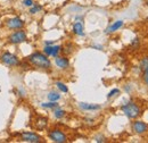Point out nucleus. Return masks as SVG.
Returning a JSON list of instances; mask_svg holds the SVG:
<instances>
[{
    "label": "nucleus",
    "instance_id": "nucleus-1",
    "mask_svg": "<svg viewBox=\"0 0 148 143\" xmlns=\"http://www.w3.org/2000/svg\"><path fill=\"white\" fill-rule=\"evenodd\" d=\"M26 60L31 67H34L37 69H41V71H51L53 69V61L42 51L32 52L26 57Z\"/></svg>",
    "mask_w": 148,
    "mask_h": 143
},
{
    "label": "nucleus",
    "instance_id": "nucleus-8",
    "mask_svg": "<svg viewBox=\"0 0 148 143\" xmlns=\"http://www.w3.org/2000/svg\"><path fill=\"white\" fill-rule=\"evenodd\" d=\"M131 131L136 134V135H145L148 133V123L145 121H141L139 118L137 119H132L131 123Z\"/></svg>",
    "mask_w": 148,
    "mask_h": 143
},
{
    "label": "nucleus",
    "instance_id": "nucleus-18",
    "mask_svg": "<svg viewBox=\"0 0 148 143\" xmlns=\"http://www.w3.org/2000/svg\"><path fill=\"white\" fill-rule=\"evenodd\" d=\"M55 86L56 89L58 90L60 93H64V94H66V93H69L70 92V90H69V86L63 82V81H56L55 82Z\"/></svg>",
    "mask_w": 148,
    "mask_h": 143
},
{
    "label": "nucleus",
    "instance_id": "nucleus-12",
    "mask_svg": "<svg viewBox=\"0 0 148 143\" xmlns=\"http://www.w3.org/2000/svg\"><path fill=\"white\" fill-rule=\"evenodd\" d=\"M77 107L82 111H98L101 109L100 105L90 104V102H77Z\"/></svg>",
    "mask_w": 148,
    "mask_h": 143
},
{
    "label": "nucleus",
    "instance_id": "nucleus-26",
    "mask_svg": "<svg viewBox=\"0 0 148 143\" xmlns=\"http://www.w3.org/2000/svg\"><path fill=\"white\" fill-rule=\"evenodd\" d=\"M34 0H22V5L24 6V7H26V8H30V7H32L33 5H34Z\"/></svg>",
    "mask_w": 148,
    "mask_h": 143
},
{
    "label": "nucleus",
    "instance_id": "nucleus-20",
    "mask_svg": "<svg viewBox=\"0 0 148 143\" xmlns=\"http://www.w3.org/2000/svg\"><path fill=\"white\" fill-rule=\"evenodd\" d=\"M42 9H43V7H42L40 3L34 2V5L29 8V14H30V15H37V14H39Z\"/></svg>",
    "mask_w": 148,
    "mask_h": 143
},
{
    "label": "nucleus",
    "instance_id": "nucleus-23",
    "mask_svg": "<svg viewBox=\"0 0 148 143\" xmlns=\"http://www.w3.org/2000/svg\"><path fill=\"white\" fill-rule=\"evenodd\" d=\"M93 141L97 143H105L107 142V138L105 135H103L101 133H98V134H96L93 136Z\"/></svg>",
    "mask_w": 148,
    "mask_h": 143
},
{
    "label": "nucleus",
    "instance_id": "nucleus-13",
    "mask_svg": "<svg viewBox=\"0 0 148 143\" xmlns=\"http://www.w3.org/2000/svg\"><path fill=\"white\" fill-rule=\"evenodd\" d=\"M123 26H124V22L122 19H117V20L113 22L112 24H110L107 26V29L105 30V33L106 34H113V33L117 32L119 30H121Z\"/></svg>",
    "mask_w": 148,
    "mask_h": 143
},
{
    "label": "nucleus",
    "instance_id": "nucleus-31",
    "mask_svg": "<svg viewBox=\"0 0 148 143\" xmlns=\"http://www.w3.org/2000/svg\"><path fill=\"white\" fill-rule=\"evenodd\" d=\"M86 121H88V122H86L88 125H95V124H96L93 118H86Z\"/></svg>",
    "mask_w": 148,
    "mask_h": 143
},
{
    "label": "nucleus",
    "instance_id": "nucleus-10",
    "mask_svg": "<svg viewBox=\"0 0 148 143\" xmlns=\"http://www.w3.org/2000/svg\"><path fill=\"white\" fill-rule=\"evenodd\" d=\"M42 52L47 54L49 58H55L58 54H62V44H51V46H45L42 49Z\"/></svg>",
    "mask_w": 148,
    "mask_h": 143
},
{
    "label": "nucleus",
    "instance_id": "nucleus-30",
    "mask_svg": "<svg viewBox=\"0 0 148 143\" xmlns=\"http://www.w3.org/2000/svg\"><path fill=\"white\" fill-rule=\"evenodd\" d=\"M92 49H96V50H104V47L101 44H92L91 46Z\"/></svg>",
    "mask_w": 148,
    "mask_h": 143
},
{
    "label": "nucleus",
    "instance_id": "nucleus-2",
    "mask_svg": "<svg viewBox=\"0 0 148 143\" xmlns=\"http://www.w3.org/2000/svg\"><path fill=\"white\" fill-rule=\"evenodd\" d=\"M120 109L123 112V115L127 118L131 119V121L132 119H137V118H139L143 115V108H141V106L138 102L133 101V100H129V101L124 102L123 105H121Z\"/></svg>",
    "mask_w": 148,
    "mask_h": 143
},
{
    "label": "nucleus",
    "instance_id": "nucleus-16",
    "mask_svg": "<svg viewBox=\"0 0 148 143\" xmlns=\"http://www.w3.org/2000/svg\"><path fill=\"white\" fill-rule=\"evenodd\" d=\"M75 50V46L70 41V42H66L64 46H62V54H65V56H71Z\"/></svg>",
    "mask_w": 148,
    "mask_h": 143
},
{
    "label": "nucleus",
    "instance_id": "nucleus-32",
    "mask_svg": "<svg viewBox=\"0 0 148 143\" xmlns=\"http://www.w3.org/2000/svg\"><path fill=\"white\" fill-rule=\"evenodd\" d=\"M74 20H82V22H83V16H80V15H79V16H76V17H75Z\"/></svg>",
    "mask_w": 148,
    "mask_h": 143
},
{
    "label": "nucleus",
    "instance_id": "nucleus-29",
    "mask_svg": "<svg viewBox=\"0 0 148 143\" xmlns=\"http://www.w3.org/2000/svg\"><path fill=\"white\" fill-rule=\"evenodd\" d=\"M51 44H55V40H46V41H43V46H51Z\"/></svg>",
    "mask_w": 148,
    "mask_h": 143
},
{
    "label": "nucleus",
    "instance_id": "nucleus-27",
    "mask_svg": "<svg viewBox=\"0 0 148 143\" xmlns=\"http://www.w3.org/2000/svg\"><path fill=\"white\" fill-rule=\"evenodd\" d=\"M139 44H140L139 37H134V39L131 41V47H139Z\"/></svg>",
    "mask_w": 148,
    "mask_h": 143
},
{
    "label": "nucleus",
    "instance_id": "nucleus-28",
    "mask_svg": "<svg viewBox=\"0 0 148 143\" xmlns=\"http://www.w3.org/2000/svg\"><path fill=\"white\" fill-rule=\"evenodd\" d=\"M123 90H124V92H127V93H131V91H132V85H131V84H125Z\"/></svg>",
    "mask_w": 148,
    "mask_h": 143
},
{
    "label": "nucleus",
    "instance_id": "nucleus-11",
    "mask_svg": "<svg viewBox=\"0 0 148 143\" xmlns=\"http://www.w3.org/2000/svg\"><path fill=\"white\" fill-rule=\"evenodd\" d=\"M72 33L76 36H86L84 25L82 20H74L72 25Z\"/></svg>",
    "mask_w": 148,
    "mask_h": 143
},
{
    "label": "nucleus",
    "instance_id": "nucleus-15",
    "mask_svg": "<svg viewBox=\"0 0 148 143\" xmlns=\"http://www.w3.org/2000/svg\"><path fill=\"white\" fill-rule=\"evenodd\" d=\"M51 112H53L54 118L57 119V121H62V119H63V118H65V117H66V115H67V111H66L64 108L60 107V106L54 108V109L51 110Z\"/></svg>",
    "mask_w": 148,
    "mask_h": 143
},
{
    "label": "nucleus",
    "instance_id": "nucleus-5",
    "mask_svg": "<svg viewBox=\"0 0 148 143\" xmlns=\"http://www.w3.org/2000/svg\"><path fill=\"white\" fill-rule=\"evenodd\" d=\"M27 33L24 29H19L16 31H12L10 34L7 36V42L14 46H17L21 43H24L27 41Z\"/></svg>",
    "mask_w": 148,
    "mask_h": 143
},
{
    "label": "nucleus",
    "instance_id": "nucleus-7",
    "mask_svg": "<svg viewBox=\"0 0 148 143\" xmlns=\"http://www.w3.org/2000/svg\"><path fill=\"white\" fill-rule=\"evenodd\" d=\"M25 26V20L23 18L18 17V16H14V17L7 18L5 20V27L8 31H16L19 29H24Z\"/></svg>",
    "mask_w": 148,
    "mask_h": 143
},
{
    "label": "nucleus",
    "instance_id": "nucleus-9",
    "mask_svg": "<svg viewBox=\"0 0 148 143\" xmlns=\"http://www.w3.org/2000/svg\"><path fill=\"white\" fill-rule=\"evenodd\" d=\"M54 65L58 71L66 72L71 68V60H70L69 56L58 54L57 57L54 58Z\"/></svg>",
    "mask_w": 148,
    "mask_h": 143
},
{
    "label": "nucleus",
    "instance_id": "nucleus-22",
    "mask_svg": "<svg viewBox=\"0 0 148 143\" xmlns=\"http://www.w3.org/2000/svg\"><path fill=\"white\" fill-rule=\"evenodd\" d=\"M121 94V90L119 89V88H114V89H112L108 93H107V95H106V98H107V100H111L113 98H115V97H119Z\"/></svg>",
    "mask_w": 148,
    "mask_h": 143
},
{
    "label": "nucleus",
    "instance_id": "nucleus-19",
    "mask_svg": "<svg viewBox=\"0 0 148 143\" xmlns=\"http://www.w3.org/2000/svg\"><path fill=\"white\" fill-rule=\"evenodd\" d=\"M59 104L58 102H55V101H47V102H41L40 104V107L43 108V109H47V110H53L54 108L58 107Z\"/></svg>",
    "mask_w": 148,
    "mask_h": 143
},
{
    "label": "nucleus",
    "instance_id": "nucleus-3",
    "mask_svg": "<svg viewBox=\"0 0 148 143\" xmlns=\"http://www.w3.org/2000/svg\"><path fill=\"white\" fill-rule=\"evenodd\" d=\"M47 138L54 143H66L69 142V135L65 131L59 127H53L47 131Z\"/></svg>",
    "mask_w": 148,
    "mask_h": 143
},
{
    "label": "nucleus",
    "instance_id": "nucleus-14",
    "mask_svg": "<svg viewBox=\"0 0 148 143\" xmlns=\"http://www.w3.org/2000/svg\"><path fill=\"white\" fill-rule=\"evenodd\" d=\"M48 118L47 117H45V116H38L37 119L34 121V127H36V129L38 131H43V129H46L47 128V126H48Z\"/></svg>",
    "mask_w": 148,
    "mask_h": 143
},
{
    "label": "nucleus",
    "instance_id": "nucleus-25",
    "mask_svg": "<svg viewBox=\"0 0 148 143\" xmlns=\"http://www.w3.org/2000/svg\"><path fill=\"white\" fill-rule=\"evenodd\" d=\"M16 93H17V95H18L19 98H22V99L26 98V91H25V89H23L22 86H19L18 89L16 90Z\"/></svg>",
    "mask_w": 148,
    "mask_h": 143
},
{
    "label": "nucleus",
    "instance_id": "nucleus-4",
    "mask_svg": "<svg viewBox=\"0 0 148 143\" xmlns=\"http://www.w3.org/2000/svg\"><path fill=\"white\" fill-rule=\"evenodd\" d=\"M0 61L5 66L10 67V68H17L22 64V60L18 56L10 52V51H3L0 54Z\"/></svg>",
    "mask_w": 148,
    "mask_h": 143
},
{
    "label": "nucleus",
    "instance_id": "nucleus-21",
    "mask_svg": "<svg viewBox=\"0 0 148 143\" xmlns=\"http://www.w3.org/2000/svg\"><path fill=\"white\" fill-rule=\"evenodd\" d=\"M148 67V54H145V56H143L141 58H140V60H139V65H138V68H139V71H144L145 68H147Z\"/></svg>",
    "mask_w": 148,
    "mask_h": 143
},
{
    "label": "nucleus",
    "instance_id": "nucleus-24",
    "mask_svg": "<svg viewBox=\"0 0 148 143\" xmlns=\"http://www.w3.org/2000/svg\"><path fill=\"white\" fill-rule=\"evenodd\" d=\"M141 73V80H143V83L148 88V67L145 68L144 71L140 72Z\"/></svg>",
    "mask_w": 148,
    "mask_h": 143
},
{
    "label": "nucleus",
    "instance_id": "nucleus-6",
    "mask_svg": "<svg viewBox=\"0 0 148 143\" xmlns=\"http://www.w3.org/2000/svg\"><path fill=\"white\" fill-rule=\"evenodd\" d=\"M18 140L21 142H27V143H41L43 142V138L38 134L36 132L31 131H24L18 133Z\"/></svg>",
    "mask_w": 148,
    "mask_h": 143
},
{
    "label": "nucleus",
    "instance_id": "nucleus-17",
    "mask_svg": "<svg viewBox=\"0 0 148 143\" xmlns=\"http://www.w3.org/2000/svg\"><path fill=\"white\" fill-rule=\"evenodd\" d=\"M47 99L49 100V101H55V102H58L60 99H62V94H60V92L57 90H51V91H49L48 92V94H47Z\"/></svg>",
    "mask_w": 148,
    "mask_h": 143
},
{
    "label": "nucleus",
    "instance_id": "nucleus-33",
    "mask_svg": "<svg viewBox=\"0 0 148 143\" xmlns=\"http://www.w3.org/2000/svg\"><path fill=\"white\" fill-rule=\"evenodd\" d=\"M145 2H146V6H147V7H148V0H146Z\"/></svg>",
    "mask_w": 148,
    "mask_h": 143
}]
</instances>
